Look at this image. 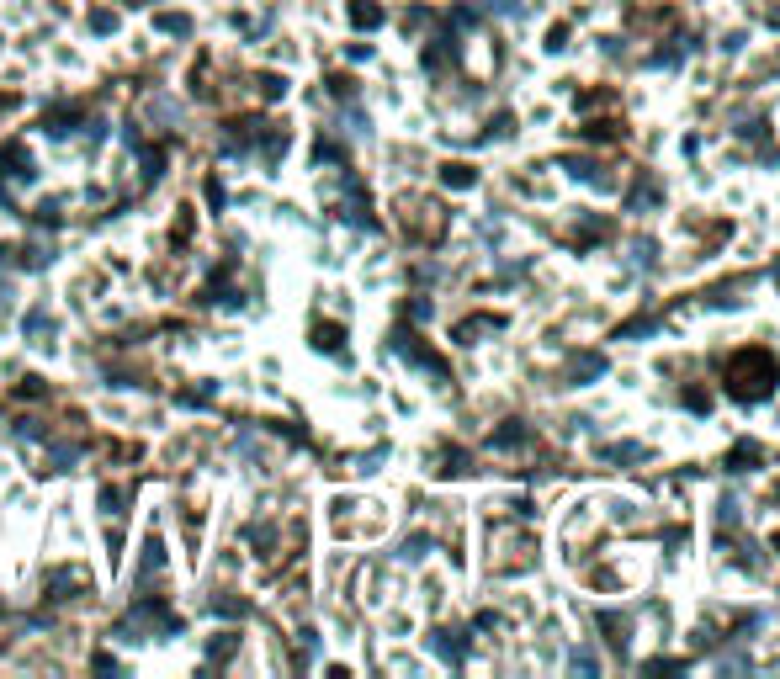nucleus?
Here are the masks:
<instances>
[{
    "label": "nucleus",
    "instance_id": "4",
    "mask_svg": "<svg viewBox=\"0 0 780 679\" xmlns=\"http://www.w3.org/2000/svg\"><path fill=\"white\" fill-rule=\"evenodd\" d=\"M446 180H451V186H472V176H468V165H446Z\"/></svg>",
    "mask_w": 780,
    "mask_h": 679
},
{
    "label": "nucleus",
    "instance_id": "1",
    "mask_svg": "<svg viewBox=\"0 0 780 679\" xmlns=\"http://www.w3.org/2000/svg\"><path fill=\"white\" fill-rule=\"evenodd\" d=\"M722 382H727V393L738 398V404H759V398L775 393V382H780V361L769 345H743V350H732L727 361H722Z\"/></svg>",
    "mask_w": 780,
    "mask_h": 679
},
{
    "label": "nucleus",
    "instance_id": "2",
    "mask_svg": "<svg viewBox=\"0 0 780 679\" xmlns=\"http://www.w3.org/2000/svg\"><path fill=\"white\" fill-rule=\"evenodd\" d=\"M350 22H356V27H377V22H383V6H372V0H356V6H350Z\"/></svg>",
    "mask_w": 780,
    "mask_h": 679
},
{
    "label": "nucleus",
    "instance_id": "3",
    "mask_svg": "<svg viewBox=\"0 0 780 679\" xmlns=\"http://www.w3.org/2000/svg\"><path fill=\"white\" fill-rule=\"evenodd\" d=\"M313 334H319V340H313L319 350H335V345H340V329H335V324H319Z\"/></svg>",
    "mask_w": 780,
    "mask_h": 679
}]
</instances>
